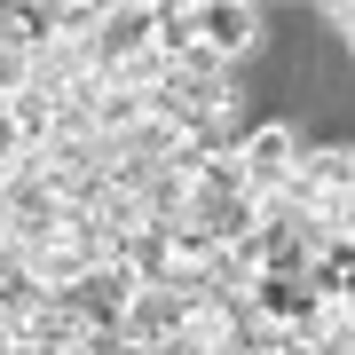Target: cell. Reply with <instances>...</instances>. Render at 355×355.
I'll list each match as a JSON object with an SVG mask.
<instances>
[{
	"label": "cell",
	"instance_id": "cell-5",
	"mask_svg": "<svg viewBox=\"0 0 355 355\" xmlns=\"http://www.w3.org/2000/svg\"><path fill=\"white\" fill-rule=\"evenodd\" d=\"M55 119H64V103H55L48 87H32V79H24L8 103H0V127H8V142H16V150H48Z\"/></svg>",
	"mask_w": 355,
	"mask_h": 355
},
{
	"label": "cell",
	"instance_id": "cell-9",
	"mask_svg": "<svg viewBox=\"0 0 355 355\" xmlns=\"http://www.w3.org/2000/svg\"><path fill=\"white\" fill-rule=\"evenodd\" d=\"M32 79V55H16V48H0V103H8L16 87Z\"/></svg>",
	"mask_w": 355,
	"mask_h": 355
},
{
	"label": "cell",
	"instance_id": "cell-6",
	"mask_svg": "<svg viewBox=\"0 0 355 355\" xmlns=\"http://www.w3.org/2000/svg\"><path fill=\"white\" fill-rule=\"evenodd\" d=\"M87 268H103V261L87 253V245H71V237H55L48 253H32V284H40V292H71L79 277H87Z\"/></svg>",
	"mask_w": 355,
	"mask_h": 355
},
{
	"label": "cell",
	"instance_id": "cell-10",
	"mask_svg": "<svg viewBox=\"0 0 355 355\" xmlns=\"http://www.w3.org/2000/svg\"><path fill=\"white\" fill-rule=\"evenodd\" d=\"M331 24L347 32V48H355V0H340V8H331Z\"/></svg>",
	"mask_w": 355,
	"mask_h": 355
},
{
	"label": "cell",
	"instance_id": "cell-4",
	"mask_svg": "<svg viewBox=\"0 0 355 355\" xmlns=\"http://www.w3.org/2000/svg\"><path fill=\"white\" fill-rule=\"evenodd\" d=\"M190 308L198 300H182V292H166V284H142L127 300V316H119V331H127L135 347H158V340H174V331L190 324Z\"/></svg>",
	"mask_w": 355,
	"mask_h": 355
},
{
	"label": "cell",
	"instance_id": "cell-7",
	"mask_svg": "<svg viewBox=\"0 0 355 355\" xmlns=\"http://www.w3.org/2000/svg\"><path fill=\"white\" fill-rule=\"evenodd\" d=\"M150 48L166 55V64H182V55L198 48V16H190V8H166V0H158V40H150Z\"/></svg>",
	"mask_w": 355,
	"mask_h": 355
},
{
	"label": "cell",
	"instance_id": "cell-2",
	"mask_svg": "<svg viewBox=\"0 0 355 355\" xmlns=\"http://www.w3.org/2000/svg\"><path fill=\"white\" fill-rule=\"evenodd\" d=\"M190 16H198V48H214L221 64L261 48V8L253 0H190Z\"/></svg>",
	"mask_w": 355,
	"mask_h": 355
},
{
	"label": "cell",
	"instance_id": "cell-1",
	"mask_svg": "<svg viewBox=\"0 0 355 355\" xmlns=\"http://www.w3.org/2000/svg\"><path fill=\"white\" fill-rule=\"evenodd\" d=\"M245 308H253V324H268V331H300L324 300H316V284H308V268H261L253 292H245Z\"/></svg>",
	"mask_w": 355,
	"mask_h": 355
},
{
	"label": "cell",
	"instance_id": "cell-8",
	"mask_svg": "<svg viewBox=\"0 0 355 355\" xmlns=\"http://www.w3.org/2000/svg\"><path fill=\"white\" fill-rule=\"evenodd\" d=\"M316 221H324V229H340V237H355V190L324 198V205H316Z\"/></svg>",
	"mask_w": 355,
	"mask_h": 355
},
{
	"label": "cell",
	"instance_id": "cell-3",
	"mask_svg": "<svg viewBox=\"0 0 355 355\" xmlns=\"http://www.w3.org/2000/svg\"><path fill=\"white\" fill-rule=\"evenodd\" d=\"M237 158H245V190L268 205V198L292 182V166H300V135L268 119V127H253V135H245V150H237Z\"/></svg>",
	"mask_w": 355,
	"mask_h": 355
}]
</instances>
